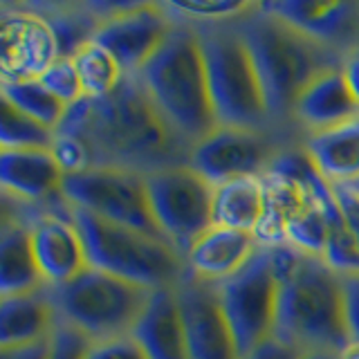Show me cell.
I'll list each match as a JSON object with an SVG mask.
<instances>
[{
	"label": "cell",
	"mask_w": 359,
	"mask_h": 359,
	"mask_svg": "<svg viewBox=\"0 0 359 359\" xmlns=\"http://www.w3.org/2000/svg\"><path fill=\"white\" fill-rule=\"evenodd\" d=\"M56 133L76 135L93 166H112L151 175L191 162L194 144L180 135L157 108L137 74H126L104 99L83 97L67 108Z\"/></svg>",
	"instance_id": "obj_1"
},
{
	"label": "cell",
	"mask_w": 359,
	"mask_h": 359,
	"mask_svg": "<svg viewBox=\"0 0 359 359\" xmlns=\"http://www.w3.org/2000/svg\"><path fill=\"white\" fill-rule=\"evenodd\" d=\"M272 250L280 283L274 337L303 355L314 351L344 353L351 346L344 276L323 258L290 245Z\"/></svg>",
	"instance_id": "obj_2"
},
{
	"label": "cell",
	"mask_w": 359,
	"mask_h": 359,
	"mask_svg": "<svg viewBox=\"0 0 359 359\" xmlns=\"http://www.w3.org/2000/svg\"><path fill=\"white\" fill-rule=\"evenodd\" d=\"M254 56L267 97L272 126L292 123L301 93L321 72L344 63V56L312 41L290 22L267 11L261 3L254 14L238 20Z\"/></svg>",
	"instance_id": "obj_3"
},
{
	"label": "cell",
	"mask_w": 359,
	"mask_h": 359,
	"mask_svg": "<svg viewBox=\"0 0 359 359\" xmlns=\"http://www.w3.org/2000/svg\"><path fill=\"white\" fill-rule=\"evenodd\" d=\"M137 76L157 108L189 144L196 146L218 128L205 54L194 25L175 20L164 48L142 67Z\"/></svg>",
	"instance_id": "obj_4"
},
{
	"label": "cell",
	"mask_w": 359,
	"mask_h": 359,
	"mask_svg": "<svg viewBox=\"0 0 359 359\" xmlns=\"http://www.w3.org/2000/svg\"><path fill=\"white\" fill-rule=\"evenodd\" d=\"M205 54L218 126L272 128L267 97L238 22L194 25Z\"/></svg>",
	"instance_id": "obj_5"
},
{
	"label": "cell",
	"mask_w": 359,
	"mask_h": 359,
	"mask_svg": "<svg viewBox=\"0 0 359 359\" xmlns=\"http://www.w3.org/2000/svg\"><path fill=\"white\" fill-rule=\"evenodd\" d=\"M72 216L83 236L90 267L151 290L177 287L189 274L184 256L168 241L108 222L79 207H72Z\"/></svg>",
	"instance_id": "obj_6"
},
{
	"label": "cell",
	"mask_w": 359,
	"mask_h": 359,
	"mask_svg": "<svg viewBox=\"0 0 359 359\" xmlns=\"http://www.w3.org/2000/svg\"><path fill=\"white\" fill-rule=\"evenodd\" d=\"M61 321L74 325L93 341L133 334L149 306L153 290L97 267L52 287Z\"/></svg>",
	"instance_id": "obj_7"
},
{
	"label": "cell",
	"mask_w": 359,
	"mask_h": 359,
	"mask_svg": "<svg viewBox=\"0 0 359 359\" xmlns=\"http://www.w3.org/2000/svg\"><path fill=\"white\" fill-rule=\"evenodd\" d=\"M278 287L272 247H261L243 269L218 283L220 303L241 359L274 337Z\"/></svg>",
	"instance_id": "obj_8"
},
{
	"label": "cell",
	"mask_w": 359,
	"mask_h": 359,
	"mask_svg": "<svg viewBox=\"0 0 359 359\" xmlns=\"http://www.w3.org/2000/svg\"><path fill=\"white\" fill-rule=\"evenodd\" d=\"M63 196L72 207L86 209L108 222L164 238L149 202L146 175L112 166H93L65 175Z\"/></svg>",
	"instance_id": "obj_9"
},
{
	"label": "cell",
	"mask_w": 359,
	"mask_h": 359,
	"mask_svg": "<svg viewBox=\"0 0 359 359\" xmlns=\"http://www.w3.org/2000/svg\"><path fill=\"white\" fill-rule=\"evenodd\" d=\"M146 189L164 238L187 256L191 245L213 227V184L184 164L146 175Z\"/></svg>",
	"instance_id": "obj_10"
},
{
	"label": "cell",
	"mask_w": 359,
	"mask_h": 359,
	"mask_svg": "<svg viewBox=\"0 0 359 359\" xmlns=\"http://www.w3.org/2000/svg\"><path fill=\"white\" fill-rule=\"evenodd\" d=\"M285 146L269 128L218 126L191 151V166L211 184L233 177H261Z\"/></svg>",
	"instance_id": "obj_11"
},
{
	"label": "cell",
	"mask_w": 359,
	"mask_h": 359,
	"mask_svg": "<svg viewBox=\"0 0 359 359\" xmlns=\"http://www.w3.org/2000/svg\"><path fill=\"white\" fill-rule=\"evenodd\" d=\"M104 20L95 34V43L106 48L126 74H137L164 48L175 27L164 3L101 5Z\"/></svg>",
	"instance_id": "obj_12"
},
{
	"label": "cell",
	"mask_w": 359,
	"mask_h": 359,
	"mask_svg": "<svg viewBox=\"0 0 359 359\" xmlns=\"http://www.w3.org/2000/svg\"><path fill=\"white\" fill-rule=\"evenodd\" d=\"M16 216L29 227L34 256L50 287L70 283L90 267L83 236L76 227L70 205L61 209L16 205Z\"/></svg>",
	"instance_id": "obj_13"
},
{
	"label": "cell",
	"mask_w": 359,
	"mask_h": 359,
	"mask_svg": "<svg viewBox=\"0 0 359 359\" xmlns=\"http://www.w3.org/2000/svg\"><path fill=\"white\" fill-rule=\"evenodd\" d=\"M3 83L41 79L59 59V41L52 25L29 5L3 7L0 20Z\"/></svg>",
	"instance_id": "obj_14"
},
{
	"label": "cell",
	"mask_w": 359,
	"mask_h": 359,
	"mask_svg": "<svg viewBox=\"0 0 359 359\" xmlns=\"http://www.w3.org/2000/svg\"><path fill=\"white\" fill-rule=\"evenodd\" d=\"M177 299L184 314L191 359H241L220 303L218 283H209L189 272L177 285Z\"/></svg>",
	"instance_id": "obj_15"
},
{
	"label": "cell",
	"mask_w": 359,
	"mask_h": 359,
	"mask_svg": "<svg viewBox=\"0 0 359 359\" xmlns=\"http://www.w3.org/2000/svg\"><path fill=\"white\" fill-rule=\"evenodd\" d=\"M65 173L52 149H0V184L7 200L34 209H61Z\"/></svg>",
	"instance_id": "obj_16"
},
{
	"label": "cell",
	"mask_w": 359,
	"mask_h": 359,
	"mask_svg": "<svg viewBox=\"0 0 359 359\" xmlns=\"http://www.w3.org/2000/svg\"><path fill=\"white\" fill-rule=\"evenodd\" d=\"M263 7L344 59L359 48V3L278 0Z\"/></svg>",
	"instance_id": "obj_17"
},
{
	"label": "cell",
	"mask_w": 359,
	"mask_h": 359,
	"mask_svg": "<svg viewBox=\"0 0 359 359\" xmlns=\"http://www.w3.org/2000/svg\"><path fill=\"white\" fill-rule=\"evenodd\" d=\"M355 119H359V101L346 81L341 65L312 79L292 112V121L306 130V135L330 130Z\"/></svg>",
	"instance_id": "obj_18"
},
{
	"label": "cell",
	"mask_w": 359,
	"mask_h": 359,
	"mask_svg": "<svg viewBox=\"0 0 359 359\" xmlns=\"http://www.w3.org/2000/svg\"><path fill=\"white\" fill-rule=\"evenodd\" d=\"M258 250L261 245L254 233L213 224L191 245L184 261L194 276L209 283H222L250 263Z\"/></svg>",
	"instance_id": "obj_19"
},
{
	"label": "cell",
	"mask_w": 359,
	"mask_h": 359,
	"mask_svg": "<svg viewBox=\"0 0 359 359\" xmlns=\"http://www.w3.org/2000/svg\"><path fill=\"white\" fill-rule=\"evenodd\" d=\"M133 337L142 344L151 359H191L177 287L153 290Z\"/></svg>",
	"instance_id": "obj_20"
},
{
	"label": "cell",
	"mask_w": 359,
	"mask_h": 359,
	"mask_svg": "<svg viewBox=\"0 0 359 359\" xmlns=\"http://www.w3.org/2000/svg\"><path fill=\"white\" fill-rule=\"evenodd\" d=\"M61 323L52 287L0 299V348L52 339Z\"/></svg>",
	"instance_id": "obj_21"
},
{
	"label": "cell",
	"mask_w": 359,
	"mask_h": 359,
	"mask_svg": "<svg viewBox=\"0 0 359 359\" xmlns=\"http://www.w3.org/2000/svg\"><path fill=\"white\" fill-rule=\"evenodd\" d=\"M48 287L32 247L29 227L5 211L0 227V299Z\"/></svg>",
	"instance_id": "obj_22"
},
{
	"label": "cell",
	"mask_w": 359,
	"mask_h": 359,
	"mask_svg": "<svg viewBox=\"0 0 359 359\" xmlns=\"http://www.w3.org/2000/svg\"><path fill=\"white\" fill-rule=\"evenodd\" d=\"M301 146L330 184H353L359 180V119L306 135Z\"/></svg>",
	"instance_id": "obj_23"
},
{
	"label": "cell",
	"mask_w": 359,
	"mask_h": 359,
	"mask_svg": "<svg viewBox=\"0 0 359 359\" xmlns=\"http://www.w3.org/2000/svg\"><path fill=\"white\" fill-rule=\"evenodd\" d=\"M265 213V184L261 177H233L213 184V224L254 233Z\"/></svg>",
	"instance_id": "obj_24"
},
{
	"label": "cell",
	"mask_w": 359,
	"mask_h": 359,
	"mask_svg": "<svg viewBox=\"0 0 359 359\" xmlns=\"http://www.w3.org/2000/svg\"><path fill=\"white\" fill-rule=\"evenodd\" d=\"M72 61L76 65L79 79H81L83 93L88 99H104L110 93H115L119 83L123 81L126 72L106 48L99 43H88L79 50Z\"/></svg>",
	"instance_id": "obj_25"
},
{
	"label": "cell",
	"mask_w": 359,
	"mask_h": 359,
	"mask_svg": "<svg viewBox=\"0 0 359 359\" xmlns=\"http://www.w3.org/2000/svg\"><path fill=\"white\" fill-rule=\"evenodd\" d=\"M3 99H7L11 106H16L25 115L41 121L43 126L52 130H59L67 115V106L61 99H56L48 88L41 83V79L32 81H14L3 83Z\"/></svg>",
	"instance_id": "obj_26"
},
{
	"label": "cell",
	"mask_w": 359,
	"mask_h": 359,
	"mask_svg": "<svg viewBox=\"0 0 359 359\" xmlns=\"http://www.w3.org/2000/svg\"><path fill=\"white\" fill-rule=\"evenodd\" d=\"M175 20L189 25H216V22H238L261 7L247 0H171L164 3Z\"/></svg>",
	"instance_id": "obj_27"
},
{
	"label": "cell",
	"mask_w": 359,
	"mask_h": 359,
	"mask_svg": "<svg viewBox=\"0 0 359 359\" xmlns=\"http://www.w3.org/2000/svg\"><path fill=\"white\" fill-rule=\"evenodd\" d=\"M56 130L0 99V149H52Z\"/></svg>",
	"instance_id": "obj_28"
},
{
	"label": "cell",
	"mask_w": 359,
	"mask_h": 359,
	"mask_svg": "<svg viewBox=\"0 0 359 359\" xmlns=\"http://www.w3.org/2000/svg\"><path fill=\"white\" fill-rule=\"evenodd\" d=\"M41 83L48 88L56 99H61L67 108L79 104V101L86 97L81 79H79V72H76V65L70 56H59V59L45 70V74L41 76Z\"/></svg>",
	"instance_id": "obj_29"
},
{
	"label": "cell",
	"mask_w": 359,
	"mask_h": 359,
	"mask_svg": "<svg viewBox=\"0 0 359 359\" xmlns=\"http://www.w3.org/2000/svg\"><path fill=\"white\" fill-rule=\"evenodd\" d=\"M52 151H54L56 160H59L65 175L81 173V171H88V168H93V162H90V153L86 149V144L79 140L76 135L56 133Z\"/></svg>",
	"instance_id": "obj_30"
},
{
	"label": "cell",
	"mask_w": 359,
	"mask_h": 359,
	"mask_svg": "<svg viewBox=\"0 0 359 359\" xmlns=\"http://www.w3.org/2000/svg\"><path fill=\"white\" fill-rule=\"evenodd\" d=\"M86 359H151L142 344L133 334L112 337V339L93 341L86 353Z\"/></svg>",
	"instance_id": "obj_31"
},
{
	"label": "cell",
	"mask_w": 359,
	"mask_h": 359,
	"mask_svg": "<svg viewBox=\"0 0 359 359\" xmlns=\"http://www.w3.org/2000/svg\"><path fill=\"white\" fill-rule=\"evenodd\" d=\"M90 344H93L90 337H86L81 330H76L74 325L61 321L54 332V346L50 359H86Z\"/></svg>",
	"instance_id": "obj_32"
},
{
	"label": "cell",
	"mask_w": 359,
	"mask_h": 359,
	"mask_svg": "<svg viewBox=\"0 0 359 359\" xmlns=\"http://www.w3.org/2000/svg\"><path fill=\"white\" fill-rule=\"evenodd\" d=\"M332 187H334V196H337V202H339L346 227L353 233V238L359 247V191H355L348 184H332Z\"/></svg>",
	"instance_id": "obj_33"
},
{
	"label": "cell",
	"mask_w": 359,
	"mask_h": 359,
	"mask_svg": "<svg viewBox=\"0 0 359 359\" xmlns=\"http://www.w3.org/2000/svg\"><path fill=\"white\" fill-rule=\"evenodd\" d=\"M346 328L351 344H359V276H344Z\"/></svg>",
	"instance_id": "obj_34"
},
{
	"label": "cell",
	"mask_w": 359,
	"mask_h": 359,
	"mask_svg": "<svg viewBox=\"0 0 359 359\" xmlns=\"http://www.w3.org/2000/svg\"><path fill=\"white\" fill-rule=\"evenodd\" d=\"M52 346H54V337L52 339H43L25 346H5L0 348V359H50Z\"/></svg>",
	"instance_id": "obj_35"
},
{
	"label": "cell",
	"mask_w": 359,
	"mask_h": 359,
	"mask_svg": "<svg viewBox=\"0 0 359 359\" xmlns=\"http://www.w3.org/2000/svg\"><path fill=\"white\" fill-rule=\"evenodd\" d=\"M301 355L303 353L297 351V348H292L280 339H276V337H272V339L263 341L243 359H301Z\"/></svg>",
	"instance_id": "obj_36"
},
{
	"label": "cell",
	"mask_w": 359,
	"mask_h": 359,
	"mask_svg": "<svg viewBox=\"0 0 359 359\" xmlns=\"http://www.w3.org/2000/svg\"><path fill=\"white\" fill-rule=\"evenodd\" d=\"M341 70L346 74V81L351 86L355 99L359 101V48L353 50L351 54H346V59L341 63Z\"/></svg>",
	"instance_id": "obj_37"
},
{
	"label": "cell",
	"mask_w": 359,
	"mask_h": 359,
	"mask_svg": "<svg viewBox=\"0 0 359 359\" xmlns=\"http://www.w3.org/2000/svg\"><path fill=\"white\" fill-rule=\"evenodd\" d=\"M301 359H341V353H332V351H314L301 355Z\"/></svg>",
	"instance_id": "obj_38"
},
{
	"label": "cell",
	"mask_w": 359,
	"mask_h": 359,
	"mask_svg": "<svg viewBox=\"0 0 359 359\" xmlns=\"http://www.w3.org/2000/svg\"><path fill=\"white\" fill-rule=\"evenodd\" d=\"M341 359H359V344H351L341 353Z\"/></svg>",
	"instance_id": "obj_39"
},
{
	"label": "cell",
	"mask_w": 359,
	"mask_h": 359,
	"mask_svg": "<svg viewBox=\"0 0 359 359\" xmlns=\"http://www.w3.org/2000/svg\"><path fill=\"white\" fill-rule=\"evenodd\" d=\"M348 187H353L355 191H359V180H357V182H353V184H348Z\"/></svg>",
	"instance_id": "obj_40"
}]
</instances>
